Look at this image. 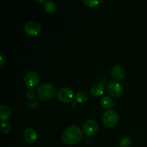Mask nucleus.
Wrapping results in <instances>:
<instances>
[{
	"mask_svg": "<svg viewBox=\"0 0 147 147\" xmlns=\"http://www.w3.org/2000/svg\"><path fill=\"white\" fill-rule=\"evenodd\" d=\"M0 130L3 134H7L10 130V125L7 122H1L0 125Z\"/></svg>",
	"mask_w": 147,
	"mask_h": 147,
	"instance_id": "nucleus-18",
	"label": "nucleus"
},
{
	"mask_svg": "<svg viewBox=\"0 0 147 147\" xmlns=\"http://www.w3.org/2000/svg\"><path fill=\"white\" fill-rule=\"evenodd\" d=\"M123 88L120 83L113 81L108 86V91L113 97H119L123 93Z\"/></svg>",
	"mask_w": 147,
	"mask_h": 147,
	"instance_id": "nucleus-8",
	"label": "nucleus"
},
{
	"mask_svg": "<svg viewBox=\"0 0 147 147\" xmlns=\"http://www.w3.org/2000/svg\"><path fill=\"white\" fill-rule=\"evenodd\" d=\"M24 82L29 88L32 89L38 86L40 83V78L36 72L31 70L24 75Z\"/></svg>",
	"mask_w": 147,
	"mask_h": 147,
	"instance_id": "nucleus-4",
	"label": "nucleus"
},
{
	"mask_svg": "<svg viewBox=\"0 0 147 147\" xmlns=\"http://www.w3.org/2000/svg\"><path fill=\"white\" fill-rule=\"evenodd\" d=\"M82 139L83 132L78 125H72L67 127L62 135V140L65 144H75Z\"/></svg>",
	"mask_w": 147,
	"mask_h": 147,
	"instance_id": "nucleus-1",
	"label": "nucleus"
},
{
	"mask_svg": "<svg viewBox=\"0 0 147 147\" xmlns=\"http://www.w3.org/2000/svg\"><path fill=\"white\" fill-rule=\"evenodd\" d=\"M103 121L108 127H113L119 121V115L114 110H107L103 116Z\"/></svg>",
	"mask_w": 147,
	"mask_h": 147,
	"instance_id": "nucleus-3",
	"label": "nucleus"
},
{
	"mask_svg": "<svg viewBox=\"0 0 147 147\" xmlns=\"http://www.w3.org/2000/svg\"><path fill=\"white\" fill-rule=\"evenodd\" d=\"M55 93V88L52 83H44L39 86L37 94L40 98L43 100H49L54 96Z\"/></svg>",
	"mask_w": 147,
	"mask_h": 147,
	"instance_id": "nucleus-2",
	"label": "nucleus"
},
{
	"mask_svg": "<svg viewBox=\"0 0 147 147\" xmlns=\"http://www.w3.org/2000/svg\"><path fill=\"white\" fill-rule=\"evenodd\" d=\"M132 141L129 136H124L121 138L119 141V146L120 147H130L131 146Z\"/></svg>",
	"mask_w": 147,
	"mask_h": 147,
	"instance_id": "nucleus-16",
	"label": "nucleus"
},
{
	"mask_svg": "<svg viewBox=\"0 0 147 147\" xmlns=\"http://www.w3.org/2000/svg\"><path fill=\"white\" fill-rule=\"evenodd\" d=\"M74 97L73 90L69 87H63L57 90V98L62 102L68 103Z\"/></svg>",
	"mask_w": 147,
	"mask_h": 147,
	"instance_id": "nucleus-5",
	"label": "nucleus"
},
{
	"mask_svg": "<svg viewBox=\"0 0 147 147\" xmlns=\"http://www.w3.org/2000/svg\"><path fill=\"white\" fill-rule=\"evenodd\" d=\"M27 98L30 99V100H32V99L34 98L35 97V91H34L33 89H29L27 91Z\"/></svg>",
	"mask_w": 147,
	"mask_h": 147,
	"instance_id": "nucleus-19",
	"label": "nucleus"
},
{
	"mask_svg": "<svg viewBox=\"0 0 147 147\" xmlns=\"http://www.w3.org/2000/svg\"><path fill=\"white\" fill-rule=\"evenodd\" d=\"M0 60H1V63H0V67H2L3 65L4 64L5 62V57H4V54L2 53H0Z\"/></svg>",
	"mask_w": 147,
	"mask_h": 147,
	"instance_id": "nucleus-20",
	"label": "nucleus"
},
{
	"mask_svg": "<svg viewBox=\"0 0 147 147\" xmlns=\"http://www.w3.org/2000/svg\"><path fill=\"white\" fill-rule=\"evenodd\" d=\"M111 75L115 80H121L125 76V70L121 65H115L111 70Z\"/></svg>",
	"mask_w": 147,
	"mask_h": 147,
	"instance_id": "nucleus-9",
	"label": "nucleus"
},
{
	"mask_svg": "<svg viewBox=\"0 0 147 147\" xmlns=\"http://www.w3.org/2000/svg\"><path fill=\"white\" fill-rule=\"evenodd\" d=\"M44 9L47 12L54 13L57 9V4L52 0H47L45 2Z\"/></svg>",
	"mask_w": 147,
	"mask_h": 147,
	"instance_id": "nucleus-14",
	"label": "nucleus"
},
{
	"mask_svg": "<svg viewBox=\"0 0 147 147\" xmlns=\"http://www.w3.org/2000/svg\"><path fill=\"white\" fill-rule=\"evenodd\" d=\"M11 109L6 105H1L0 106V120L2 122L5 121L11 116Z\"/></svg>",
	"mask_w": 147,
	"mask_h": 147,
	"instance_id": "nucleus-11",
	"label": "nucleus"
},
{
	"mask_svg": "<svg viewBox=\"0 0 147 147\" xmlns=\"http://www.w3.org/2000/svg\"><path fill=\"white\" fill-rule=\"evenodd\" d=\"M98 129V126L97 122L93 119H89L86 121L83 126V131L86 135H88V136L95 134L97 132Z\"/></svg>",
	"mask_w": 147,
	"mask_h": 147,
	"instance_id": "nucleus-7",
	"label": "nucleus"
},
{
	"mask_svg": "<svg viewBox=\"0 0 147 147\" xmlns=\"http://www.w3.org/2000/svg\"><path fill=\"white\" fill-rule=\"evenodd\" d=\"M100 103H101L102 106H103L106 109H111L113 107L115 103L114 100L110 96H103L100 100Z\"/></svg>",
	"mask_w": 147,
	"mask_h": 147,
	"instance_id": "nucleus-13",
	"label": "nucleus"
},
{
	"mask_svg": "<svg viewBox=\"0 0 147 147\" xmlns=\"http://www.w3.org/2000/svg\"><path fill=\"white\" fill-rule=\"evenodd\" d=\"M104 90L105 88L103 85L100 84V83H97V84H95L94 86H92L91 89H90V93H91L92 96L98 97V96H100L103 94Z\"/></svg>",
	"mask_w": 147,
	"mask_h": 147,
	"instance_id": "nucleus-12",
	"label": "nucleus"
},
{
	"mask_svg": "<svg viewBox=\"0 0 147 147\" xmlns=\"http://www.w3.org/2000/svg\"><path fill=\"white\" fill-rule=\"evenodd\" d=\"M75 98H76V101H78V103H84L88 98V93L85 90H80L76 93Z\"/></svg>",
	"mask_w": 147,
	"mask_h": 147,
	"instance_id": "nucleus-15",
	"label": "nucleus"
},
{
	"mask_svg": "<svg viewBox=\"0 0 147 147\" xmlns=\"http://www.w3.org/2000/svg\"><path fill=\"white\" fill-rule=\"evenodd\" d=\"M24 30L29 35L35 36L40 33V30H41V27L37 22L29 21L24 24Z\"/></svg>",
	"mask_w": 147,
	"mask_h": 147,
	"instance_id": "nucleus-6",
	"label": "nucleus"
},
{
	"mask_svg": "<svg viewBox=\"0 0 147 147\" xmlns=\"http://www.w3.org/2000/svg\"><path fill=\"white\" fill-rule=\"evenodd\" d=\"M100 2H102V1L100 0H83V3L89 7H96Z\"/></svg>",
	"mask_w": 147,
	"mask_h": 147,
	"instance_id": "nucleus-17",
	"label": "nucleus"
},
{
	"mask_svg": "<svg viewBox=\"0 0 147 147\" xmlns=\"http://www.w3.org/2000/svg\"><path fill=\"white\" fill-rule=\"evenodd\" d=\"M23 136L27 143L32 144L36 142L37 139V131L32 128H27L23 133Z\"/></svg>",
	"mask_w": 147,
	"mask_h": 147,
	"instance_id": "nucleus-10",
	"label": "nucleus"
}]
</instances>
